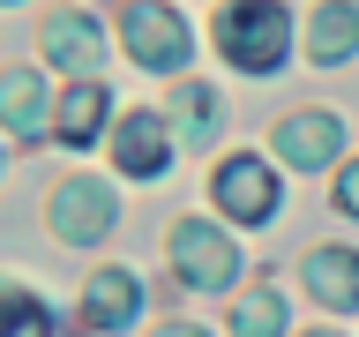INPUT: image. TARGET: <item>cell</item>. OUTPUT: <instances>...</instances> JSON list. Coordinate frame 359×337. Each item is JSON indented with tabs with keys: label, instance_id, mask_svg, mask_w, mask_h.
<instances>
[{
	"label": "cell",
	"instance_id": "5",
	"mask_svg": "<svg viewBox=\"0 0 359 337\" xmlns=\"http://www.w3.org/2000/svg\"><path fill=\"white\" fill-rule=\"evenodd\" d=\"M210 187H217V210H232L240 225H262L277 210V173H269L262 157H224Z\"/></svg>",
	"mask_w": 359,
	"mask_h": 337
},
{
	"label": "cell",
	"instance_id": "3",
	"mask_svg": "<svg viewBox=\"0 0 359 337\" xmlns=\"http://www.w3.org/2000/svg\"><path fill=\"white\" fill-rule=\"evenodd\" d=\"M120 38H128V53L142 67H157V75L187 67V53H195V30H187L165 0H128V8H120Z\"/></svg>",
	"mask_w": 359,
	"mask_h": 337
},
{
	"label": "cell",
	"instance_id": "13",
	"mask_svg": "<svg viewBox=\"0 0 359 337\" xmlns=\"http://www.w3.org/2000/svg\"><path fill=\"white\" fill-rule=\"evenodd\" d=\"M60 143L67 150H83V143H97V128H105V90L97 83H75V90H60Z\"/></svg>",
	"mask_w": 359,
	"mask_h": 337
},
{
	"label": "cell",
	"instance_id": "11",
	"mask_svg": "<svg viewBox=\"0 0 359 337\" xmlns=\"http://www.w3.org/2000/svg\"><path fill=\"white\" fill-rule=\"evenodd\" d=\"M0 112H8V128H15L22 143L45 135V83L30 67H8V75H0Z\"/></svg>",
	"mask_w": 359,
	"mask_h": 337
},
{
	"label": "cell",
	"instance_id": "6",
	"mask_svg": "<svg viewBox=\"0 0 359 337\" xmlns=\"http://www.w3.org/2000/svg\"><path fill=\"white\" fill-rule=\"evenodd\" d=\"M337 143H344L337 112H292V120H277V157H285V165H299V173L330 165Z\"/></svg>",
	"mask_w": 359,
	"mask_h": 337
},
{
	"label": "cell",
	"instance_id": "8",
	"mask_svg": "<svg viewBox=\"0 0 359 337\" xmlns=\"http://www.w3.org/2000/svg\"><path fill=\"white\" fill-rule=\"evenodd\" d=\"M45 53H53L60 67H75V75H97L105 38H97V22H90L83 8H60V15H45Z\"/></svg>",
	"mask_w": 359,
	"mask_h": 337
},
{
	"label": "cell",
	"instance_id": "14",
	"mask_svg": "<svg viewBox=\"0 0 359 337\" xmlns=\"http://www.w3.org/2000/svg\"><path fill=\"white\" fill-rule=\"evenodd\" d=\"M285 330V300H277V285H255L232 300V337H277Z\"/></svg>",
	"mask_w": 359,
	"mask_h": 337
},
{
	"label": "cell",
	"instance_id": "18",
	"mask_svg": "<svg viewBox=\"0 0 359 337\" xmlns=\"http://www.w3.org/2000/svg\"><path fill=\"white\" fill-rule=\"evenodd\" d=\"M157 337H202V330H195V322H165Z\"/></svg>",
	"mask_w": 359,
	"mask_h": 337
},
{
	"label": "cell",
	"instance_id": "15",
	"mask_svg": "<svg viewBox=\"0 0 359 337\" xmlns=\"http://www.w3.org/2000/svg\"><path fill=\"white\" fill-rule=\"evenodd\" d=\"M172 120H180V143H210V128H217V90H210V83H187V90H180V105H172Z\"/></svg>",
	"mask_w": 359,
	"mask_h": 337
},
{
	"label": "cell",
	"instance_id": "17",
	"mask_svg": "<svg viewBox=\"0 0 359 337\" xmlns=\"http://www.w3.org/2000/svg\"><path fill=\"white\" fill-rule=\"evenodd\" d=\"M337 202H344V210H352V218H359V157H352V165H344V173H337Z\"/></svg>",
	"mask_w": 359,
	"mask_h": 337
},
{
	"label": "cell",
	"instance_id": "2",
	"mask_svg": "<svg viewBox=\"0 0 359 337\" xmlns=\"http://www.w3.org/2000/svg\"><path fill=\"white\" fill-rule=\"evenodd\" d=\"M165 255H172V270L187 277V285L217 292L240 277V247H232V232L210 218H172V232H165Z\"/></svg>",
	"mask_w": 359,
	"mask_h": 337
},
{
	"label": "cell",
	"instance_id": "12",
	"mask_svg": "<svg viewBox=\"0 0 359 337\" xmlns=\"http://www.w3.org/2000/svg\"><path fill=\"white\" fill-rule=\"evenodd\" d=\"M352 45H359V8L352 0H322L314 22H307V53L314 60H344Z\"/></svg>",
	"mask_w": 359,
	"mask_h": 337
},
{
	"label": "cell",
	"instance_id": "4",
	"mask_svg": "<svg viewBox=\"0 0 359 337\" xmlns=\"http://www.w3.org/2000/svg\"><path fill=\"white\" fill-rule=\"evenodd\" d=\"M45 218H53L60 240L90 247V240H105V232H112V187H105V180H67V187H53Z\"/></svg>",
	"mask_w": 359,
	"mask_h": 337
},
{
	"label": "cell",
	"instance_id": "7",
	"mask_svg": "<svg viewBox=\"0 0 359 337\" xmlns=\"http://www.w3.org/2000/svg\"><path fill=\"white\" fill-rule=\"evenodd\" d=\"M135 315H142V285H135V270H97L83 292V322L90 330H128Z\"/></svg>",
	"mask_w": 359,
	"mask_h": 337
},
{
	"label": "cell",
	"instance_id": "16",
	"mask_svg": "<svg viewBox=\"0 0 359 337\" xmlns=\"http://www.w3.org/2000/svg\"><path fill=\"white\" fill-rule=\"evenodd\" d=\"M8 337H53V322L30 292H8Z\"/></svg>",
	"mask_w": 359,
	"mask_h": 337
},
{
	"label": "cell",
	"instance_id": "10",
	"mask_svg": "<svg viewBox=\"0 0 359 337\" xmlns=\"http://www.w3.org/2000/svg\"><path fill=\"white\" fill-rule=\"evenodd\" d=\"M299 277H307V292L322 308H359V255L352 247H314Z\"/></svg>",
	"mask_w": 359,
	"mask_h": 337
},
{
	"label": "cell",
	"instance_id": "19",
	"mask_svg": "<svg viewBox=\"0 0 359 337\" xmlns=\"http://www.w3.org/2000/svg\"><path fill=\"white\" fill-rule=\"evenodd\" d=\"M299 337H337V330H299Z\"/></svg>",
	"mask_w": 359,
	"mask_h": 337
},
{
	"label": "cell",
	"instance_id": "9",
	"mask_svg": "<svg viewBox=\"0 0 359 337\" xmlns=\"http://www.w3.org/2000/svg\"><path fill=\"white\" fill-rule=\"evenodd\" d=\"M112 157H120V173H135V180H157L165 173V120L157 112H128L120 120V135H112Z\"/></svg>",
	"mask_w": 359,
	"mask_h": 337
},
{
	"label": "cell",
	"instance_id": "1",
	"mask_svg": "<svg viewBox=\"0 0 359 337\" xmlns=\"http://www.w3.org/2000/svg\"><path fill=\"white\" fill-rule=\"evenodd\" d=\"M217 53L240 75H269V67H285L292 53V22L277 0H224L217 8Z\"/></svg>",
	"mask_w": 359,
	"mask_h": 337
}]
</instances>
